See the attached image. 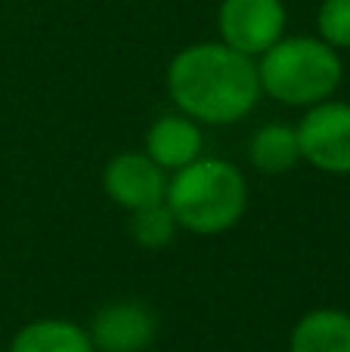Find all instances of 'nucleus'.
I'll return each instance as SVG.
<instances>
[{"label":"nucleus","mask_w":350,"mask_h":352,"mask_svg":"<svg viewBox=\"0 0 350 352\" xmlns=\"http://www.w3.org/2000/svg\"><path fill=\"white\" fill-rule=\"evenodd\" d=\"M167 96L202 124H236L260 99L258 62L227 43H192L167 65Z\"/></svg>","instance_id":"nucleus-1"},{"label":"nucleus","mask_w":350,"mask_h":352,"mask_svg":"<svg viewBox=\"0 0 350 352\" xmlns=\"http://www.w3.org/2000/svg\"><path fill=\"white\" fill-rule=\"evenodd\" d=\"M165 204L177 226L196 235H220L233 229L248 207V182L229 161L198 158L167 179Z\"/></svg>","instance_id":"nucleus-2"},{"label":"nucleus","mask_w":350,"mask_h":352,"mask_svg":"<svg viewBox=\"0 0 350 352\" xmlns=\"http://www.w3.org/2000/svg\"><path fill=\"white\" fill-rule=\"evenodd\" d=\"M341 78L344 65L338 50L320 37H279L258 62L260 93L282 105L310 109L326 102L341 87Z\"/></svg>","instance_id":"nucleus-3"},{"label":"nucleus","mask_w":350,"mask_h":352,"mask_svg":"<svg viewBox=\"0 0 350 352\" xmlns=\"http://www.w3.org/2000/svg\"><path fill=\"white\" fill-rule=\"evenodd\" d=\"M301 158L322 173H350V102H316L298 124Z\"/></svg>","instance_id":"nucleus-4"},{"label":"nucleus","mask_w":350,"mask_h":352,"mask_svg":"<svg viewBox=\"0 0 350 352\" xmlns=\"http://www.w3.org/2000/svg\"><path fill=\"white\" fill-rule=\"evenodd\" d=\"M217 31H220V43L254 59L285 34V3L282 0H220Z\"/></svg>","instance_id":"nucleus-5"},{"label":"nucleus","mask_w":350,"mask_h":352,"mask_svg":"<svg viewBox=\"0 0 350 352\" xmlns=\"http://www.w3.org/2000/svg\"><path fill=\"white\" fill-rule=\"evenodd\" d=\"M103 188L118 207L134 213L165 201L167 176L146 152H121L105 164Z\"/></svg>","instance_id":"nucleus-6"},{"label":"nucleus","mask_w":350,"mask_h":352,"mask_svg":"<svg viewBox=\"0 0 350 352\" xmlns=\"http://www.w3.org/2000/svg\"><path fill=\"white\" fill-rule=\"evenodd\" d=\"M158 318L140 300H115L93 316L90 340L103 352H143L152 346Z\"/></svg>","instance_id":"nucleus-7"},{"label":"nucleus","mask_w":350,"mask_h":352,"mask_svg":"<svg viewBox=\"0 0 350 352\" xmlns=\"http://www.w3.org/2000/svg\"><path fill=\"white\" fill-rule=\"evenodd\" d=\"M146 155L161 170H183L202 158V127L186 115H165L149 127Z\"/></svg>","instance_id":"nucleus-8"},{"label":"nucleus","mask_w":350,"mask_h":352,"mask_svg":"<svg viewBox=\"0 0 350 352\" xmlns=\"http://www.w3.org/2000/svg\"><path fill=\"white\" fill-rule=\"evenodd\" d=\"M289 352H350V316L341 309H313L295 324Z\"/></svg>","instance_id":"nucleus-9"},{"label":"nucleus","mask_w":350,"mask_h":352,"mask_svg":"<svg viewBox=\"0 0 350 352\" xmlns=\"http://www.w3.org/2000/svg\"><path fill=\"white\" fill-rule=\"evenodd\" d=\"M10 352H96L87 331L65 318H41L12 337Z\"/></svg>","instance_id":"nucleus-10"},{"label":"nucleus","mask_w":350,"mask_h":352,"mask_svg":"<svg viewBox=\"0 0 350 352\" xmlns=\"http://www.w3.org/2000/svg\"><path fill=\"white\" fill-rule=\"evenodd\" d=\"M248 158L260 173H285L301 161L298 130L289 124H264L248 142Z\"/></svg>","instance_id":"nucleus-11"},{"label":"nucleus","mask_w":350,"mask_h":352,"mask_svg":"<svg viewBox=\"0 0 350 352\" xmlns=\"http://www.w3.org/2000/svg\"><path fill=\"white\" fill-rule=\"evenodd\" d=\"M174 232H177V219H174L171 207L161 201V204L143 207V210H134V219H130V235L140 248H165L171 244Z\"/></svg>","instance_id":"nucleus-12"},{"label":"nucleus","mask_w":350,"mask_h":352,"mask_svg":"<svg viewBox=\"0 0 350 352\" xmlns=\"http://www.w3.org/2000/svg\"><path fill=\"white\" fill-rule=\"evenodd\" d=\"M320 41L335 50H350V0H322L316 12Z\"/></svg>","instance_id":"nucleus-13"}]
</instances>
